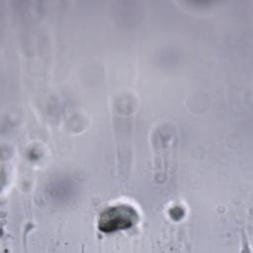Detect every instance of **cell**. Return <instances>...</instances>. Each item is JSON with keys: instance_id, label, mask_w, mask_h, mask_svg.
<instances>
[{"instance_id": "6da1fadb", "label": "cell", "mask_w": 253, "mask_h": 253, "mask_svg": "<svg viewBox=\"0 0 253 253\" xmlns=\"http://www.w3.org/2000/svg\"><path fill=\"white\" fill-rule=\"evenodd\" d=\"M136 212L128 206L121 205L108 209L102 213L100 218V228L102 231H115L126 229L135 222Z\"/></svg>"}]
</instances>
